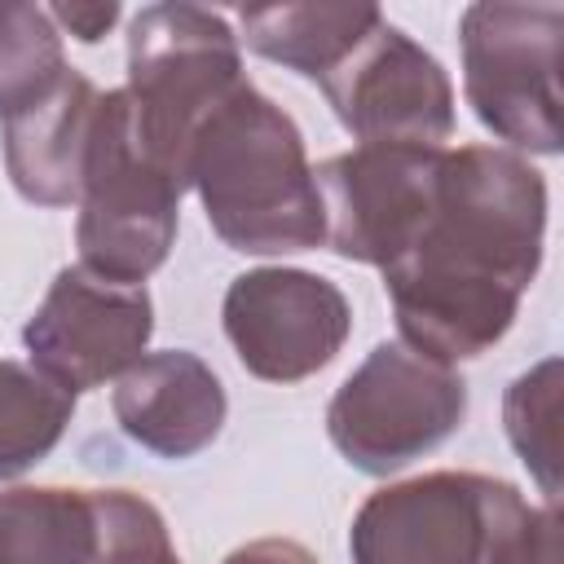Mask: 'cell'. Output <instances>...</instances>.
I'll return each mask as SVG.
<instances>
[{
  "instance_id": "1",
  "label": "cell",
  "mask_w": 564,
  "mask_h": 564,
  "mask_svg": "<svg viewBox=\"0 0 564 564\" xmlns=\"http://www.w3.org/2000/svg\"><path fill=\"white\" fill-rule=\"evenodd\" d=\"M546 181L507 145L445 150L414 242L383 264L401 344L441 366L489 352L542 269Z\"/></svg>"
},
{
  "instance_id": "2",
  "label": "cell",
  "mask_w": 564,
  "mask_h": 564,
  "mask_svg": "<svg viewBox=\"0 0 564 564\" xmlns=\"http://www.w3.org/2000/svg\"><path fill=\"white\" fill-rule=\"evenodd\" d=\"M189 189L229 251L291 256L326 242L322 194L295 119L251 79L234 88L189 145Z\"/></svg>"
},
{
  "instance_id": "3",
  "label": "cell",
  "mask_w": 564,
  "mask_h": 564,
  "mask_svg": "<svg viewBox=\"0 0 564 564\" xmlns=\"http://www.w3.org/2000/svg\"><path fill=\"white\" fill-rule=\"evenodd\" d=\"M555 502L529 507L480 471H427L361 502L352 564H560Z\"/></svg>"
},
{
  "instance_id": "4",
  "label": "cell",
  "mask_w": 564,
  "mask_h": 564,
  "mask_svg": "<svg viewBox=\"0 0 564 564\" xmlns=\"http://www.w3.org/2000/svg\"><path fill=\"white\" fill-rule=\"evenodd\" d=\"M242 53L229 22L198 4H150L128 26V123L137 145L189 189V145L207 115L242 88Z\"/></svg>"
},
{
  "instance_id": "5",
  "label": "cell",
  "mask_w": 564,
  "mask_h": 564,
  "mask_svg": "<svg viewBox=\"0 0 564 564\" xmlns=\"http://www.w3.org/2000/svg\"><path fill=\"white\" fill-rule=\"evenodd\" d=\"M181 194L185 189L137 145L123 88L101 93L79 185V264L106 282L141 286L176 242Z\"/></svg>"
},
{
  "instance_id": "6",
  "label": "cell",
  "mask_w": 564,
  "mask_h": 564,
  "mask_svg": "<svg viewBox=\"0 0 564 564\" xmlns=\"http://www.w3.org/2000/svg\"><path fill=\"white\" fill-rule=\"evenodd\" d=\"M467 419V383L454 366L383 339L326 405L330 445L366 476H392L445 445Z\"/></svg>"
},
{
  "instance_id": "7",
  "label": "cell",
  "mask_w": 564,
  "mask_h": 564,
  "mask_svg": "<svg viewBox=\"0 0 564 564\" xmlns=\"http://www.w3.org/2000/svg\"><path fill=\"white\" fill-rule=\"evenodd\" d=\"M560 4H467L458 22L463 93L516 150L560 154Z\"/></svg>"
},
{
  "instance_id": "8",
  "label": "cell",
  "mask_w": 564,
  "mask_h": 564,
  "mask_svg": "<svg viewBox=\"0 0 564 564\" xmlns=\"http://www.w3.org/2000/svg\"><path fill=\"white\" fill-rule=\"evenodd\" d=\"M445 145H357L313 167L326 242L357 264H392L423 229Z\"/></svg>"
},
{
  "instance_id": "9",
  "label": "cell",
  "mask_w": 564,
  "mask_h": 564,
  "mask_svg": "<svg viewBox=\"0 0 564 564\" xmlns=\"http://www.w3.org/2000/svg\"><path fill=\"white\" fill-rule=\"evenodd\" d=\"M225 335L247 375L264 383H300L335 361L352 330L348 295L308 269H247L229 282Z\"/></svg>"
},
{
  "instance_id": "10",
  "label": "cell",
  "mask_w": 564,
  "mask_h": 564,
  "mask_svg": "<svg viewBox=\"0 0 564 564\" xmlns=\"http://www.w3.org/2000/svg\"><path fill=\"white\" fill-rule=\"evenodd\" d=\"M154 304L145 286H119L84 264L62 269L22 326L31 366L66 392L101 388L145 357Z\"/></svg>"
},
{
  "instance_id": "11",
  "label": "cell",
  "mask_w": 564,
  "mask_h": 564,
  "mask_svg": "<svg viewBox=\"0 0 564 564\" xmlns=\"http://www.w3.org/2000/svg\"><path fill=\"white\" fill-rule=\"evenodd\" d=\"M317 88L361 145H441L454 132L445 66L388 18Z\"/></svg>"
},
{
  "instance_id": "12",
  "label": "cell",
  "mask_w": 564,
  "mask_h": 564,
  "mask_svg": "<svg viewBox=\"0 0 564 564\" xmlns=\"http://www.w3.org/2000/svg\"><path fill=\"white\" fill-rule=\"evenodd\" d=\"M115 423L159 458H194L207 449L229 414L225 383L189 348L145 352L110 392Z\"/></svg>"
},
{
  "instance_id": "13",
  "label": "cell",
  "mask_w": 564,
  "mask_h": 564,
  "mask_svg": "<svg viewBox=\"0 0 564 564\" xmlns=\"http://www.w3.org/2000/svg\"><path fill=\"white\" fill-rule=\"evenodd\" d=\"M101 93L75 66H66L31 106L4 119V163L9 181L26 203L70 207L79 203L93 119Z\"/></svg>"
},
{
  "instance_id": "14",
  "label": "cell",
  "mask_w": 564,
  "mask_h": 564,
  "mask_svg": "<svg viewBox=\"0 0 564 564\" xmlns=\"http://www.w3.org/2000/svg\"><path fill=\"white\" fill-rule=\"evenodd\" d=\"M242 44L304 79H326L379 22L370 4H264L242 9Z\"/></svg>"
},
{
  "instance_id": "15",
  "label": "cell",
  "mask_w": 564,
  "mask_h": 564,
  "mask_svg": "<svg viewBox=\"0 0 564 564\" xmlns=\"http://www.w3.org/2000/svg\"><path fill=\"white\" fill-rule=\"evenodd\" d=\"M93 489L13 485L0 489V564H93Z\"/></svg>"
},
{
  "instance_id": "16",
  "label": "cell",
  "mask_w": 564,
  "mask_h": 564,
  "mask_svg": "<svg viewBox=\"0 0 564 564\" xmlns=\"http://www.w3.org/2000/svg\"><path fill=\"white\" fill-rule=\"evenodd\" d=\"M75 414V392L35 366L0 357V480L44 463Z\"/></svg>"
},
{
  "instance_id": "17",
  "label": "cell",
  "mask_w": 564,
  "mask_h": 564,
  "mask_svg": "<svg viewBox=\"0 0 564 564\" xmlns=\"http://www.w3.org/2000/svg\"><path fill=\"white\" fill-rule=\"evenodd\" d=\"M502 423L516 454L538 476L546 502H555L560 494V357L538 361L507 388Z\"/></svg>"
},
{
  "instance_id": "18",
  "label": "cell",
  "mask_w": 564,
  "mask_h": 564,
  "mask_svg": "<svg viewBox=\"0 0 564 564\" xmlns=\"http://www.w3.org/2000/svg\"><path fill=\"white\" fill-rule=\"evenodd\" d=\"M62 70V35L48 9L0 4V119L31 106Z\"/></svg>"
},
{
  "instance_id": "19",
  "label": "cell",
  "mask_w": 564,
  "mask_h": 564,
  "mask_svg": "<svg viewBox=\"0 0 564 564\" xmlns=\"http://www.w3.org/2000/svg\"><path fill=\"white\" fill-rule=\"evenodd\" d=\"M97 560L93 564H181L167 520L132 489H93Z\"/></svg>"
},
{
  "instance_id": "20",
  "label": "cell",
  "mask_w": 564,
  "mask_h": 564,
  "mask_svg": "<svg viewBox=\"0 0 564 564\" xmlns=\"http://www.w3.org/2000/svg\"><path fill=\"white\" fill-rule=\"evenodd\" d=\"M119 4L115 0H106V4H53L48 9V18H53V26H66L75 40H84V44H97L115 22H119Z\"/></svg>"
},
{
  "instance_id": "21",
  "label": "cell",
  "mask_w": 564,
  "mask_h": 564,
  "mask_svg": "<svg viewBox=\"0 0 564 564\" xmlns=\"http://www.w3.org/2000/svg\"><path fill=\"white\" fill-rule=\"evenodd\" d=\"M225 564H317V555L291 538H256L225 555Z\"/></svg>"
}]
</instances>
